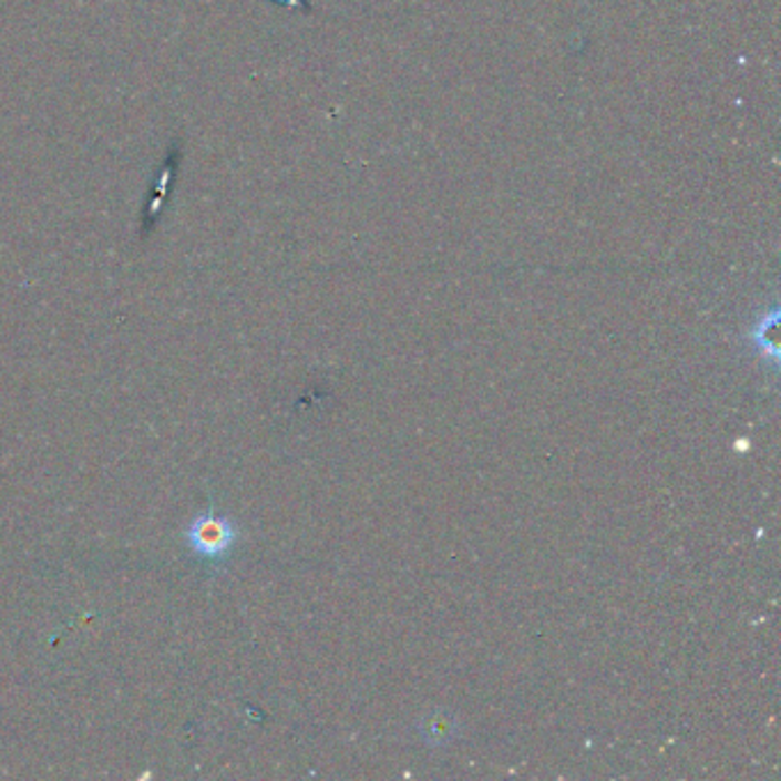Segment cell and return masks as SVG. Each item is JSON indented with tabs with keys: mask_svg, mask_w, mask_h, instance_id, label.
<instances>
[{
	"mask_svg": "<svg viewBox=\"0 0 781 781\" xmlns=\"http://www.w3.org/2000/svg\"><path fill=\"white\" fill-rule=\"evenodd\" d=\"M186 541L195 555L205 559L223 557L236 541V527L220 516L202 514L191 521L186 530Z\"/></svg>",
	"mask_w": 781,
	"mask_h": 781,
	"instance_id": "cell-1",
	"label": "cell"
},
{
	"mask_svg": "<svg viewBox=\"0 0 781 781\" xmlns=\"http://www.w3.org/2000/svg\"><path fill=\"white\" fill-rule=\"evenodd\" d=\"M754 345L761 349L765 358H770L777 364L779 351H777V310L770 315V319L759 321L754 330Z\"/></svg>",
	"mask_w": 781,
	"mask_h": 781,
	"instance_id": "cell-2",
	"label": "cell"
},
{
	"mask_svg": "<svg viewBox=\"0 0 781 781\" xmlns=\"http://www.w3.org/2000/svg\"><path fill=\"white\" fill-rule=\"evenodd\" d=\"M422 731L429 742H448L454 736V720L445 712H438V716H429Z\"/></svg>",
	"mask_w": 781,
	"mask_h": 781,
	"instance_id": "cell-3",
	"label": "cell"
}]
</instances>
